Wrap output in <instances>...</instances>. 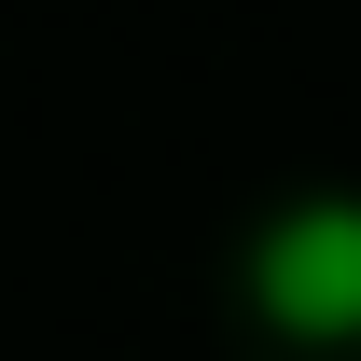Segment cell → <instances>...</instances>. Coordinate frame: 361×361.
<instances>
[{
	"mask_svg": "<svg viewBox=\"0 0 361 361\" xmlns=\"http://www.w3.org/2000/svg\"><path fill=\"white\" fill-rule=\"evenodd\" d=\"M250 306L292 348H361V195H306L250 236Z\"/></svg>",
	"mask_w": 361,
	"mask_h": 361,
	"instance_id": "obj_1",
	"label": "cell"
}]
</instances>
